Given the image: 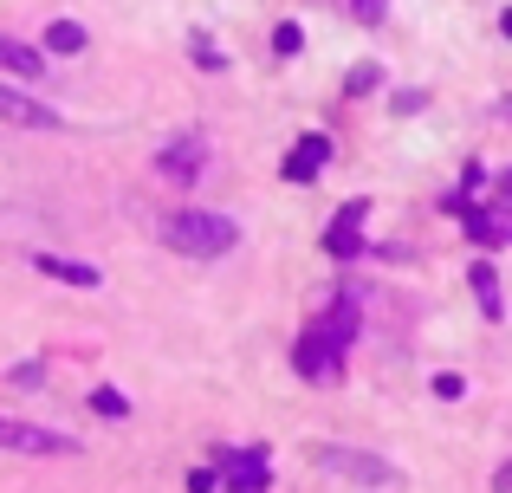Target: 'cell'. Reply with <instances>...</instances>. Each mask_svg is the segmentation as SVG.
<instances>
[{"label": "cell", "mask_w": 512, "mask_h": 493, "mask_svg": "<svg viewBox=\"0 0 512 493\" xmlns=\"http://www.w3.org/2000/svg\"><path fill=\"white\" fill-rule=\"evenodd\" d=\"M46 52H59V59L85 52V26H78V20H52L46 26Z\"/></svg>", "instance_id": "13"}, {"label": "cell", "mask_w": 512, "mask_h": 493, "mask_svg": "<svg viewBox=\"0 0 512 493\" xmlns=\"http://www.w3.org/2000/svg\"><path fill=\"white\" fill-rule=\"evenodd\" d=\"M33 266H39L46 279H65V286H78V292L104 286V273H98V266H85V260H65V253H33Z\"/></svg>", "instance_id": "10"}, {"label": "cell", "mask_w": 512, "mask_h": 493, "mask_svg": "<svg viewBox=\"0 0 512 493\" xmlns=\"http://www.w3.org/2000/svg\"><path fill=\"white\" fill-rule=\"evenodd\" d=\"M208 137L201 130H182V137H169L163 150H156V176H169V182H195L201 169H208Z\"/></svg>", "instance_id": "3"}, {"label": "cell", "mask_w": 512, "mask_h": 493, "mask_svg": "<svg viewBox=\"0 0 512 493\" xmlns=\"http://www.w3.org/2000/svg\"><path fill=\"white\" fill-rule=\"evenodd\" d=\"M156 234H163V247L188 253V260H221V253L240 241V228L227 215H214V208H182V215H169Z\"/></svg>", "instance_id": "1"}, {"label": "cell", "mask_w": 512, "mask_h": 493, "mask_svg": "<svg viewBox=\"0 0 512 493\" xmlns=\"http://www.w3.org/2000/svg\"><path fill=\"white\" fill-rule=\"evenodd\" d=\"M91 409H98L104 422H124L130 416V403H124V390H111V383H98V390H91Z\"/></svg>", "instance_id": "15"}, {"label": "cell", "mask_w": 512, "mask_h": 493, "mask_svg": "<svg viewBox=\"0 0 512 493\" xmlns=\"http://www.w3.org/2000/svg\"><path fill=\"white\" fill-rule=\"evenodd\" d=\"M461 215H467V234H474V241H487V247H500L506 241V221H493V215H480V208H461Z\"/></svg>", "instance_id": "14"}, {"label": "cell", "mask_w": 512, "mask_h": 493, "mask_svg": "<svg viewBox=\"0 0 512 493\" xmlns=\"http://www.w3.org/2000/svg\"><path fill=\"white\" fill-rule=\"evenodd\" d=\"M188 52H195V65H208V72H221V65H227V59H221V46H208L201 33L188 39Z\"/></svg>", "instance_id": "19"}, {"label": "cell", "mask_w": 512, "mask_h": 493, "mask_svg": "<svg viewBox=\"0 0 512 493\" xmlns=\"http://www.w3.org/2000/svg\"><path fill=\"white\" fill-rule=\"evenodd\" d=\"M0 117H7V124H20V130H59L65 124L52 104H33L20 85H0Z\"/></svg>", "instance_id": "6"}, {"label": "cell", "mask_w": 512, "mask_h": 493, "mask_svg": "<svg viewBox=\"0 0 512 493\" xmlns=\"http://www.w3.org/2000/svg\"><path fill=\"white\" fill-rule=\"evenodd\" d=\"M500 33H506V39H512V7H506V13H500Z\"/></svg>", "instance_id": "23"}, {"label": "cell", "mask_w": 512, "mask_h": 493, "mask_svg": "<svg viewBox=\"0 0 512 493\" xmlns=\"http://www.w3.org/2000/svg\"><path fill=\"white\" fill-rule=\"evenodd\" d=\"M0 448L7 455H78V435H59V429H33V422H0Z\"/></svg>", "instance_id": "4"}, {"label": "cell", "mask_w": 512, "mask_h": 493, "mask_svg": "<svg viewBox=\"0 0 512 493\" xmlns=\"http://www.w3.org/2000/svg\"><path fill=\"white\" fill-rule=\"evenodd\" d=\"M435 396H441V403H461V396H467V377H454V370H441V377H435Z\"/></svg>", "instance_id": "20"}, {"label": "cell", "mask_w": 512, "mask_h": 493, "mask_svg": "<svg viewBox=\"0 0 512 493\" xmlns=\"http://www.w3.org/2000/svg\"><path fill=\"white\" fill-rule=\"evenodd\" d=\"M376 85H383V65H350V78H344L350 98H363V91H376Z\"/></svg>", "instance_id": "16"}, {"label": "cell", "mask_w": 512, "mask_h": 493, "mask_svg": "<svg viewBox=\"0 0 512 493\" xmlns=\"http://www.w3.org/2000/svg\"><path fill=\"white\" fill-rule=\"evenodd\" d=\"M46 383V370H39V357H26V364H13V390H39Z\"/></svg>", "instance_id": "17"}, {"label": "cell", "mask_w": 512, "mask_h": 493, "mask_svg": "<svg viewBox=\"0 0 512 493\" xmlns=\"http://www.w3.org/2000/svg\"><path fill=\"white\" fill-rule=\"evenodd\" d=\"M500 195H506V202H512V176H506V182H500Z\"/></svg>", "instance_id": "25"}, {"label": "cell", "mask_w": 512, "mask_h": 493, "mask_svg": "<svg viewBox=\"0 0 512 493\" xmlns=\"http://www.w3.org/2000/svg\"><path fill=\"white\" fill-rule=\"evenodd\" d=\"M0 65H7L13 78H39V72H46V59H39L26 39H0Z\"/></svg>", "instance_id": "12"}, {"label": "cell", "mask_w": 512, "mask_h": 493, "mask_svg": "<svg viewBox=\"0 0 512 493\" xmlns=\"http://www.w3.org/2000/svg\"><path fill=\"white\" fill-rule=\"evenodd\" d=\"M312 461L325 474H338V481L350 487H376V493H389V487H402V474H396V461H383V455H370V448H344V442H318L312 448Z\"/></svg>", "instance_id": "2"}, {"label": "cell", "mask_w": 512, "mask_h": 493, "mask_svg": "<svg viewBox=\"0 0 512 493\" xmlns=\"http://www.w3.org/2000/svg\"><path fill=\"white\" fill-rule=\"evenodd\" d=\"M292 370H299L305 383H338V370H344V351H338V344H331L325 331L312 325V331L299 338V351H292Z\"/></svg>", "instance_id": "5"}, {"label": "cell", "mask_w": 512, "mask_h": 493, "mask_svg": "<svg viewBox=\"0 0 512 493\" xmlns=\"http://www.w3.org/2000/svg\"><path fill=\"white\" fill-rule=\"evenodd\" d=\"M266 487H273L266 448H240V455H227V493H266Z\"/></svg>", "instance_id": "8"}, {"label": "cell", "mask_w": 512, "mask_h": 493, "mask_svg": "<svg viewBox=\"0 0 512 493\" xmlns=\"http://www.w3.org/2000/svg\"><path fill=\"white\" fill-rule=\"evenodd\" d=\"M467 279H474V299H480V312H487V318H506V305H500V273H493L487 260H474V266H467Z\"/></svg>", "instance_id": "11"}, {"label": "cell", "mask_w": 512, "mask_h": 493, "mask_svg": "<svg viewBox=\"0 0 512 493\" xmlns=\"http://www.w3.org/2000/svg\"><path fill=\"white\" fill-rule=\"evenodd\" d=\"M493 487H500V493H512V468H506V474H500V481H493Z\"/></svg>", "instance_id": "24"}, {"label": "cell", "mask_w": 512, "mask_h": 493, "mask_svg": "<svg viewBox=\"0 0 512 493\" xmlns=\"http://www.w3.org/2000/svg\"><path fill=\"white\" fill-rule=\"evenodd\" d=\"M299 46H305V33H299V26L286 20V26H279V33H273V52H279V59H292V52H299Z\"/></svg>", "instance_id": "18"}, {"label": "cell", "mask_w": 512, "mask_h": 493, "mask_svg": "<svg viewBox=\"0 0 512 493\" xmlns=\"http://www.w3.org/2000/svg\"><path fill=\"white\" fill-rule=\"evenodd\" d=\"M350 7H357V20H363V26H383L389 0H350Z\"/></svg>", "instance_id": "21"}, {"label": "cell", "mask_w": 512, "mask_h": 493, "mask_svg": "<svg viewBox=\"0 0 512 493\" xmlns=\"http://www.w3.org/2000/svg\"><path fill=\"white\" fill-rule=\"evenodd\" d=\"M363 215H370V202H344L338 208V221H331V234H325L331 260H357L363 253Z\"/></svg>", "instance_id": "7"}, {"label": "cell", "mask_w": 512, "mask_h": 493, "mask_svg": "<svg viewBox=\"0 0 512 493\" xmlns=\"http://www.w3.org/2000/svg\"><path fill=\"white\" fill-rule=\"evenodd\" d=\"M325 163H331V137H299L286 156V182H318Z\"/></svg>", "instance_id": "9"}, {"label": "cell", "mask_w": 512, "mask_h": 493, "mask_svg": "<svg viewBox=\"0 0 512 493\" xmlns=\"http://www.w3.org/2000/svg\"><path fill=\"white\" fill-rule=\"evenodd\" d=\"M188 493H221V474H214V468H195V474H188Z\"/></svg>", "instance_id": "22"}]
</instances>
